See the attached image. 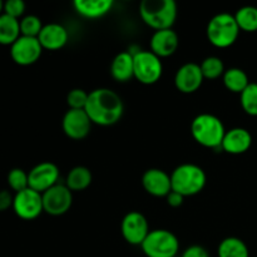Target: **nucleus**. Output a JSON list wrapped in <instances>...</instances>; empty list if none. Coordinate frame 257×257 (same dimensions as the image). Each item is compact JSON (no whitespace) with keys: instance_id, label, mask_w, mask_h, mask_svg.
<instances>
[{"instance_id":"f257e3e1","label":"nucleus","mask_w":257,"mask_h":257,"mask_svg":"<svg viewBox=\"0 0 257 257\" xmlns=\"http://www.w3.org/2000/svg\"><path fill=\"white\" fill-rule=\"evenodd\" d=\"M84 110L93 124L109 127L122 119L124 104L117 92L109 88H97L89 92Z\"/></svg>"},{"instance_id":"f03ea898","label":"nucleus","mask_w":257,"mask_h":257,"mask_svg":"<svg viewBox=\"0 0 257 257\" xmlns=\"http://www.w3.org/2000/svg\"><path fill=\"white\" fill-rule=\"evenodd\" d=\"M191 136L200 146L211 150H217L222 145L226 128L222 120L211 113H201L191 122Z\"/></svg>"},{"instance_id":"7ed1b4c3","label":"nucleus","mask_w":257,"mask_h":257,"mask_svg":"<svg viewBox=\"0 0 257 257\" xmlns=\"http://www.w3.org/2000/svg\"><path fill=\"white\" fill-rule=\"evenodd\" d=\"M177 14L175 0H143L140 4L141 19L155 32L172 29Z\"/></svg>"},{"instance_id":"20e7f679","label":"nucleus","mask_w":257,"mask_h":257,"mask_svg":"<svg viewBox=\"0 0 257 257\" xmlns=\"http://www.w3.org/2000/svg\"><path fill=\"white\" fill-rule=\"evenodd\" d=\"M206 182V172L195 163H182L171 173L172 191L180 193L185 198L198 195L205 188Z\"/></svg>"},{"instance_id":"39448f33","label":"nucleus","mask_w":257,"mask_h":257,"mask_svg":"<svg viewBox=\"0 0 257 257\" xmlns=\"http://www.w3.org/2000/svg\"><path fill=\"white\" fill-rule=\"evenodd\" d=\"M240 32L235 17L230 13L216 14L211 18L206 28L208 42L218 49H226L235 44Z\"/></svg>"},{"instance_id":"423d86ee","label":"nucleus","mask_w":257,"mask_h":257,"mask_svg":"<svg viewBox=\"0 0 257 257\" xmlns=\"http://www.w3.org/2000/svg\"><path fill=\"white\" fill-rule=\"evenodd\" d=\"M141 248L147 257H175L180 251V241L172 231L157 228L150 231Z\"/></svg>"},{"instance_id":"0eeeda50","label":"nucleus","mask_w":257,"mask_h":257,"mask_svg":"<svg viewBox=\"0 0 257 257\" xmlns=\"http://www.w3.org/2000/svg\"><path fill=\"white\" fill-rule=\"evenodd\" d=\"M135 63V78L145 85H152L160 82L163 74V64L161 58L151 50L138 49L132 53Z\"/></svg>"},{"instance_id":"6e6552de","label":"nucleus","mask_w":257,"mask_h":257,"mask_svg":"<svg viewBox=\"0 0 257 257\" xmlns=\"http://www.w3.org/2000/svg\"><path fill=\"white\" fill-rule=\"evenodd\" d=\"M43 210L50 216H63L73 205V192L65 183H57L42 193Z\"/></svg>"},{"instance_id":"1a4fd4ad","label":"nucleus","mask_w":257,"mask_h":257,"mask_svg":"<svg viewBox=\"0 0 257 257\" xmlns=\"http://www.w3.org/2000/svg\"><path fill=\"white\" fill-rule=\"evenodd\" d=\"M13 211L18 217L24 221H32L38 218L44 212L42 193L29 187L27 190L14 193Z\"/></svg>"},{"instance_id":"9d476101","label":"nucleus","mask_w":257,"mask_h":257,"mask_svg":"<svg viewBox=\"0 0 257 257\" xmlns=\"http://www.w3.org/2000/svg\"><path fill=\"white\" fill-rule=\"evenodd\" d=\"M150 225L143 213L131 211L120 222V232L130 245L141 246L150 233Z\"/></svg>"},{"instance_id":"9b49d317","label":"nucleus","mask_w":257,"mask_h":257,"mask_svg":"<svg viewBox=\"0 0 257 257\" xmlns=\"http://www.w3.org/2000/svg\"><path fill=\"white\" fill-rule=\"evenodd\" d=\"M43 50L44 49L40 45L38 38L23 37L22 35L10 47V57L15 64L28 67V65H33L40 59Z\"/></svg>"},{"instance_id":"f8f14e48","label":"nucleus","mask_w":257,"mask_h":257,"mask_svg":"<svg viewBox=\"0 0 257 257\" xmlns=\"http://www.w3.org/2000/svg\"><path fill=\"white\" fill-rule=\"evenodd\" d=\"M28 178H29V188L39 193H44L58 183L59 167L49 161L40 162L28 172Z\"/></svg>"},{"instance_id":"ddd939ff","label":"nucleus","mask_w":257,"mask_h":257,"mask_svg":"<svg viewBox=\"0 0 257 257\" xmlns=\"http://www.w3.org/2000/svg\"><path fill=\"white\" fill-rule=\"evenodd\" d=\"M92 124L84 109H68L62 119L63 132L73 141L84 140L90 133Z\"/></svg>"},{"instance_id":"4468645a","label":"nucleus","mask_w":257,"mask_h":257,"mask_svg":"<svg viewBox=\"0 0 257 257\" xmlns=\"http://www.w3.org/2000/svg\"><path fill=\"white\" fill-rule=\"evenodd\" d=\"M202 70L197 63H186L181 65L175 74V87L183 94H192L197 92L203 84Z\"/></svg>"},{"instance_id":"2eb2a0df","label":"nucleus","mask_w":257,"mask_h":257,"mask_svg":"<svg viewBox=\"0 0 257 257\" xmlns=\"http://www.w3.org/2000/svg\"><path fill=\"white\" fill-rule=\"evenodd\" d=\"M142 186L153 197H167L172 191L171 175L161 168H150L142 176Z\"/></svg>"},{"instance_id":"dca6fc26","label":"nucleus","mask_w":257,"mask_h":257,"mask_svg":"<svg viewBox=\"0 0 257 257\" xmlns=\"http://www.w3.org/2000/svg\"><path fill=\"white\" fill-rule=\"evenodd\" d=\"M180 45V38L173 29L157 30L150 39V48L158 58H168L175 54Z\"/></svg>"},{"instance_id":"f3484780","label":"nucleus","mask_w":257,"mask_h":257,"mask_svg":"<svg viewBox=\"0 0 257 257\" xmlns=\"http://www.w3.org/2000/svg\"><path fill=\"white\" fill-rule=\"evenodd\" d=\"M40 45L44 50H60L67 45L69 40V33L64 25L59 23H49L43 27L42 32L38 35Z\"/></svg>"},{"instance_id":"a211bd4d","label":"nucleus","mask_w":257,"mask_h":257,"mask_svg":"<svg viewBox=\"0 0 257 257\" xmlns=\"http://www.w3.org/2000/svg\"><path fill=\"white\" fill-rule=\"evenodd\" d=\"M252 145V136L246 128L236 127L226 131L221 150L228 155H242L247 152Z\"/></svg>"},{"instance_id":"6ab92c4d","label":"nucleus","mask_w":257,"mask_h":257,"mask_svg":"<svg viewBox=\"0 0 257 257\" xmlns=\"http://www.w3.org/2000/svg\"><path fill=\"white\" fill-rule=\"evenodd\" d=\"M110 77L118 83H127L135 78V63L133 54L128 52H120L113 58L109 67Z\"/></svg>"},{"instance_id":"aec40b11","label":"nucleus","mask_w":257,"mask_h":257,"mask_svg":"<svg viewBox=\"0 0 257 257\" xmlns=\"http://www.w3.org/2000/svg\"><path fill=\"white\" fill-rule=\"evenodd\" d=\"M75 13L85 19H99L112 10V0H75Z\"/></svg>"},{"instance_id":"412c9836","label":"nucleus","mask_w":257,"mask_h":257,"mask_svg":"<svg viewBox=\"0 0 257 257\" xmlns=\"http://www.w3.org/2000/svg\"><path fill=\"white\" fill-rule=\"evenodd\" d=\"M93 181L92 172L85 166H75L68 172L65 178V186L72 192H82L87 190Z\"/></svg>"},{"instance_id":"4be33fe9","label":"nucleus","mask_w":257,"mask_h":257,"mask_svg":"<svg viewBox=\"0 0 257 257\" xmlns=\"http://www.w3.org/2000/svg\"><path fill=\"white\" fill-rule=\"evenodd\" d=\"M20 37L19 20L3 13L0 15V44L12 47Z\"/></svg>"},{"instance_id":"5701e85b","label":"nucleus","mask_w":257,"mask_h":257,"mask_svg":"<svg viewBox=\"0 0 257 257\" xmlns=\"http://www.w3.org/2000/svg\"><path fill=\"white\" fill-rule=\"evenodd\" d=\"M222 82L226 89L232 93H237V94H241L251 83L245 70L236 67L228 68L225 70L222 75Z\"/></svg>"},{"instance_id":"b1692460","label":"nucleus","mask_w":257,"mask_h":257,"mask_svg":"<svg viewBox=\"0 0 257 257\" xmlns=\"http://www.w3.org/2000/svg\"><path fill=\"white\" fill-rule=\"evenodd\" d=\"M218 257H250L247 245L238 237H226L217 248Z\"/></svg>"},{"instance_id":"393cba45","label":"nucleus","mask_w":257,"mask_h":257,"mask_svg":"<svg viewBox=\"0 0 257 257\" xmlns=\"http://www.w3.org/2000/svg\"><path fill=\"white\" fill-rule=\"evenodd\" d=\"M240 30L246 33L257 32V8L252 5H246L240 8L233 14Z\"/></svg>"},{"instance_id":"a878e982","label":"nucleus","mask_w":257,"mask_h":257,"mask_svg":"<svg viewBox=\"0 0 257 257\" xmlns=\"http://www.w3.org/2000/svg\"><path fill=\"white\" fill-rule=\"evenodd\" d=\"M201 70L205 79L208 80H215L218 78H222L223 73H225V64H223L222 59L215 55L205 58L200 64Z\"/></svg>"},{"instance_id":"bb28decb","label":"nucleus","mask_w":257,"mask_h":257,"mask_svg":"<svg viewBox=\"0 0 257 257\" xmlns=\"http://www.w3.org/2000/svg\"><path fill=\"white\" fill-rule=\"evenodd\" d=\"M240 103L246 114L257 117V83H250L240 94Z\"/></svg>"},{"instance_id":"cd10ccee","label":"nucleus","mask_w":257,"mask_h":257,"mask_svg":"<svg viewBox=\"0 0 257 257\" xmlns=\"http://www.w3.org/2000/svg\"><path fill=\"white\" fill-rule=\"evenodd\" d=\"M20 24V33L23 37H30V38H38V35L42 32L44 24L42 23L39 17L37 15H24L22 19L19 20Z\"/></svg>"},{"instance_id":"c85d7f7f","label":"nucleus","mask_w":257,"mask_h":257,"mask_svg":"<svg viewBox=\"0 0 257 257\" xmlns=\"http://www.w3.org/2000/svg\"><path fill=\"white\" fill-rule=\"evenodd\" d=\"M8 185L10 190L14 191V193L24 191L29 187V178L28 172H25L22 168H13L8 173Z\"/></svg>"},{"instance_id":"c756f323","label":"nucleus","mask_w":257,"mask_h":257,"mask_svg":"<svg viewBox=\"0 0 257 257\" xmlns=\"http://www.w3.org/2000/svg\"><path fill=\"white\" fill-rule=\"evenodd\" d=\"M89 93L82 88H74L67 94V104L69 109H84L87 105Z\"/></svg>"},{"instance_id":"7c9ffc66","label":"nucleus","mask_w":257,"mask_h":257,"mask_svg":"<svg viewBox=\"0 0 257 257\" xmlns=\"http://www.w3.org/2000/svg\"><path fill=\"white\" fill-rule=\"evenodd\" d=\"M3 13L9 17L20 20L24 17L25 3L23 0H8L4 3V10Z\"/></svg>"},{"instance_id":"2f4dec72","label":"nucleus","mask_w":257,"mask_h":257,"mask_svg":"<svg viewBox=\"0 0 257 257\" xmlns=\"http://www.w3.org/2000/svg\"><path fill=\"white\" fill-rule=\"evenodd\" d=\"M13 202H14V195L8 190L0 191V212L13 208Z\"/></svg>"},{"instance_id":"473e14b6","label":"nucleus","mask_w":257,"mask_h":257,"mask_svg":"<svg viewBox=\"0 0 257 257\" xmlns=\"http://www.w3.org/2000/svg\"><path fill=\"white\" fill-rule=\"evenodd\" d=\"M181 257H210V255L203 246L192 245L183 251Z\"/></svg>"},{"instance_id":"72a5a7b5","label":"nucleus","mask_w":257,"mask_h":257,"mask_svg":"<svg viewBox=\"0 0 257 257\" xmlns=\"http://www.w3.org/2000/svg\"><path fill=\"white\" fill-rule=\"evenodd\" d=\"M166 201H167L168 206H171V207L173 208H177L183 205L185 197H183L182 195H180V193L175 192V191H171V192L168 193L167 197H166Z\"/></svg>"},{"instance_id":"f704fd0d","label":"nucleus","mask_w":257,"mask_h":257,"mask_svg":"<svg viewBox=\"0 0 257 257\" xmlns=\"http://www.w3.org/2000/svg\"><path fill=\"white\" fill-rule=\"evenodd\" d=\"M3 10H4V3H3L2 0H0V15L3 14Z\"/></svg>"}]
</instances>
